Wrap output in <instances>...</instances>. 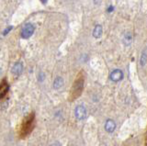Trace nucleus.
<instances>
[{
    "instance_id": "9d476101",
    "label": "nucleus",
    "mask_w": 147,
    "mask_h": 146,
    "mask_svg": "<svg viewBox=\"0 0 147 146\" xmlns=\"http://www.w3.org/2000/svg\"><path fill=\"white\" fill-rule=\"evenodd\" d=\"M147 63V54H146V49H144L142 51V54H141V58H140V63L142 66H144Z\"/></svg>"
},
{
    "instance_id": "6e6552de",
    "label": "nucleus",
    "mask_w": 147,
    "mask_h": 146,
    "mask_svg": "<svg viewBox=\"0 0 147 146\" xmlns=\"http://www.w3.org/2000/svg\"><path fill=\"white\" fill-rule=\"evenodd\" d=\"M132 40H133V37H132V34L131 32H126L123 36V43L125 45H130L131 42H132Z\"/></svg>"
},
{
    "instance_id": "ddd939ff",
    "label": "nucleus",
    "mask_w": 147,
    "mask_h": 146,
    "mask_svg": "<svg viewBox=\"0 0 147 146\" xmlns=\"http://www.w3.org/2000/svg\"><path fill=\"white\" fill-rule=\"evenodd\" d=\"M50 146H61V144H60L59 143H53V144H51Z\"/></svg>"
},
{
    "instance_id": "dca6fc26",
    "label": "nucleus",
    "mask_w": 147,
    "mask_h": 146,
    "mask_svg": "<svg viewBox=\"0 0 147 146\" xmlns=\"http://www.w3.org/2000/svg\"><path fill=\"white\" fill-rule=\"evenodd\" d=\"M48 0H40V2L42 3V4H45V3H47Z\"/></svg>"
},
{
    "instance_id": "1a4fd4ad",
    "label": "nucleus",
    "mask_w": 147,
    "mask_h": 146,
    "mask_svg": "<svg viewBox=\"0 0 147 146\" xmlns=\"http://www.w3.org/2000/svg\"><path fill=\"white\" fill-rule=\"evenodd\" d=\"M63 85V79L62 77H59V76L56 77L53 81V87L55 89H59V88H61Z\"/></svg>"
},
{
    "instance_id": "f3484780",
    "label": "nucleus",
    "mask_w": 147,
    "mask_h": 146,
    "mask_svg": "<svg viewBox=\"0 0 147 146\" xmlns=\"http://www.w3.org/2000/svg\"><path fill=\"white\" fill-rule=\"evenodd\" d=\"M73 146H74V145H73Z\"/></svg>"
},
{
    "instance_id": "423d86ee",
    "label": "nucleus",
    "mask_w": 147,
    "mask_h": 146,
    "mask_svg": "<svg viewBox=\"0 0 147 146\" xmlns=\"http://www.w3.org/2000/svg\"><path fill=\"white\" fill-rule=\"evenodd\" d=\"M115 128H116V123L114 122V120H108L106 121L105 124V130L107 131L109 133H111V132L114 131Z\"/></svg>"
},
{
    "instance_id": "7ed1b4c3",
    "label": "nucleus",
    "mask_w": 147,
    "mask_h": 146,
    "mask_svg": "<svg viewBox=\"0 0 147 146\" xmlns=\"http://www.w3.org/2000/svg\"><path fill=\"white\" fill-rule=\"evenodd\" d=\"M75 114L77 120H84L86 117V108L84 106H82V105H79V106L76 108Z\"/></svg>"
},
{
    "instance_id": "9b49d317",
    "label": "nucleus",
    "mask_w": 147,
    "mask_h": 146,
    "mask_svg": "<svg viewBox=\"0 0 147 146\" xmlns=\"http://www.w3.org/2000/svg\"><path fill=\"white\" fill-rule=\"evenodd\" d=\"M12 30V26H9V28H7L6 30H4V32H3V35H7V32H9Z\"/></svg>"
},
{
    "instance_id": "39448f33",
    "label": "nucleus",
    "mask_w": 147,
    "mask_h": 146,
    "mask_svg": "<svg viewBox=\"0 0 147 146\" xmlns=\"http://www.w3.org/2000/svg\"><path fill=\"white\" fill-rule=\"evenodd\" d=\"M11 71H12V74L13 75H20L22 74V72H23V65H22L20 62L16 63L15 65H13Z\"/></svg>"
},
{
    "instance_id": "2eb2a0df",
    "label": "nucleus",
    "mask_w": 147,
    "mask_h": 146,
    "mask_svg": "<svg viewBox=\"0 0 147 146\" xmlns=\"http://www.w3.org/2000/svg\"><path fill=\"white\" fill-rule=\"evenodd\" d=\"M100 2H101V0H94V3L96 4V5H98Z\"/></svg>"
},
{
    "instance_id": "f03ea898",
    "label": "nucleus",
    "mask_w": 147,
    "mask_h": 146,
    "mask_svg": "<svg viewBox=\"0 0 147 146\" xmlns=\"http://www.w3.org/2000/svg\"><path fill=\"white\" fill-rule=\"evenodd\" d=\"M83 79H78L76 80L73 85V89H72V95L74 96V98L79 97L82 90H83Z\"/></svg>"
},
{
    "instance_id": "0eeeda50",
    "label": "nucleus",
    "mask_w": 147,
    "mask_h": 146,
    "mask_svg": "<svg viewBox=\"0 0 147 146\" xmlns=\"http://www.w3.org/2000/svg\"><path fill=\"white\" fill-rule=\"evenodd\" d=\"M102 32H103V29H102V26L101 25H96L95 27V29L93 30V36L94 38L96 39H98L102 36Z\"/></svg>"
},
{
    "instance_id": "20e7f679",
    "label": "nucleus",
    "mask_w": 147,
    "mask_h": 146,
    "mask_svg": "<svg viewBox=\"0 0 147 146\" xmlns=\"http://www.w3.org/2000/svg\"><path fill=\"white\" fill-rule=\"evenodd\" d=\"M109 78L113 82H119L123 78V73L121 70H119V69H115L110 73Z\"/></svg>"
},
{
    "instance_id": "f8f14e48",
    "label": "nucleus",
    "mask_w": 147,
    "mask_h": 146,
    "mask_svg": "<svg viewBox=\"0 0 147 146\" xmlns=\"http://www.w3.org/2000/svg\"><path fill=\"white\" fill-rule=\"evenodd\" d=\"M43 78H44V75L42 74V73H40V76H39V81L42 82V81H43Z\"/></svg>"
},
{
    "instance_id": "f257e3e1",
    "label": "nucleus",
    "mask_w": 147,
    "mask_h": 146,
    "mask_svg": "<svg viewBox=\"0 0 147 146\" xmlns=\"http://www.w3.org/2000/svg\"><path fill=\"white\" fill-rule=\"evenodd\" d=\"M35 27L31 23H27L23 27L22 31H21V37L23 39H29L30 36L34 33Z\"/></svg>"
},
{
    "instance_id": "4468645a",
    "label": "nucleus",
    "mask_w": 147,
    "mask_h": 146,
    "mask_svg": "<svg viewBox=\"0 0 147 146\" xmlns=\"http://www.w3.org/2000/svg\"><path fill=\"white\" fill-rule=\"evenodd\" d=\"M112 10H113V7H111V6H110V7H109L108 8V12H109V13H110V12H111Z\"/></svg>"
}]
</instances>
